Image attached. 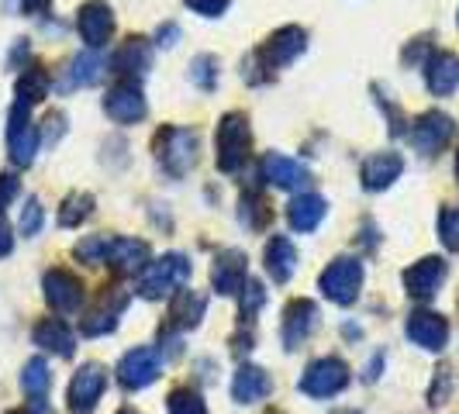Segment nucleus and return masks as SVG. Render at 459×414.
<instances>
[{
  "instance_id": "f257e3e1",
  "label": "nucleus",
  "mask_w": 459,
  "mask_h": 414,
  "mask_svg": "<svg viewBox=\"0 0 459 414\" xmlns=\"http://www.w3.org/2000/svg\"><path fill=\"white\" fill-rule=\"evenodd\" d=\"M253 149V132H249V117L242 111H229L218 121L214 132V162L221 173H238Z\"/></svg>"
},
{
  "instance_id": "f03ea898",
  "label": "nucleus",
  "mask_w": 459,
  "mask_h": 414,
  "mask_svg": "<svg viewBox=\"0 0 459 414\" xmlns=\"http://www.w3.org/2000/svg\"><path fill=\"white\" fill-rule=\"evenodd\" d=\"M186 280H190V263L186 255L169 253L162 259H152L142 273H138V298L145 300H162L177 290H184Z\"/></svg>"
},
{
  "instance_id": "7ed1b4c3",
  "label": "nucleus",
  "mask_w": 459,
  "mask_h": 414,
  "mask_svg": "<svg viewBox=\"0 0 459 414\" xmlns=\"http://www.w3.org/2000/svg\"><path fill=\"white\" fill-rule=\"evenodd\" d=\"M152 149H156V160H160L162 169L169 177H177V180L197 166V132H190V128L166 125V128L156 132Z\"/></svg>"
},
{
  "instance_id": "20e7f679",
  "label": "nucleus",
  "mask_w": 459,
  "mask_h": 414,
  "mask_svg": "<svg viewBox=\"0 0 459 414\" xmlns=\"http://www.w3.org/2000/svg\"><path fill=\"white\" fill-rule=\"evenodd\" d=\"M304 48H307V31L298 28V24H287V28L273 31L263 46L255 48L253 69H266V76H273V69L290 66Z\"/></svg>"
},
{
  "instance_id": "39448f33",
  "label": "nucleus",
  "mask_w": 459,
  "mask_h": 414,
  "mask_svg": "<svg viewBox=\"0 0 459 414\" xmlns=\"http://www.w3.org/2000/svg\"><path fill=\"white\" fill-rule=\"evenodd\" d=\"M318 287H322V294L332 300V304L349 307L352 300L359 298V287H363V263L352 259V255L332 259L322 270V276H318Z\"/></svg>"
},
{
  "instance_id": "423d86ee",
  "label": "nucleus",
  "mask_w": 459,
  "mask_h": 414,
  "mask_svg": "<svg viewBox=\"0 0 459 414\" xmlns=\"http://www.w3.org/2000/svg\"><path fill=\"white\" fill-rule=\"evenodd\" d=\"M408 138H411V145L421 156H436L456 138V121L449 115H442V111H425V115H418L411 121Z\"/></svg>"
},
{
  "instance_id": "0eeeda50",
  "label": "nucleus",
  "mask_w": 459,
  "mask_h": 414,
  "mask_svg": "<svg viewBox=\"0 0 459 414\" xmlns=\"http://www.w3.org/2000/svg\"><path fill=\"white\" fill-rule=\"evenodd\" d=\"M300 393L307 397H335L349 387V367L335 356H325V359H315L311 367L304 369L300 376Z\"/></svg>"
},
{
  "instance_id": "6e6552de",
  "label": "nucleus",
  "mask_w": 459,
  "mask_h": 414,
  "mask_svg": "<svg viewBox=\"0 0 459 414\" xmlns=\"http://www.w3.org/2000/svg\"><path fill=\"white\" fill-rule=\"evenodd\" d=\"M7 152H11L14 166H31L35 152H39V128L31 125L28 104L22 100L11 108V117H7Z\"/></svg>"
},
{
  "instance_id": "1a4fd4ad",
  "label": "nucleus",
  "mask_w": 459,
  "mask_h": 414,
  "mask_svg": "<svg viewBox=\"0 0 459 414\" xmlns=\"http://www.w3.org/2000/svg\"><path fill=\"white\" fill-rule=\"evenodd\" d=\"M160 373H162L160 352L142 345V349H132V352L121 356V363H117V384L125 391H145Z\"/></svg>"
},
{
  "instance_id": "9d476101",
  "label": "nucleus",
  "mask_w": 459,
  "mask_h": 414,
  "mask_svg": "<svg viewBox=\"0 0 459 414\" xmlns=\"http://www.w3.org/2000/svg\"><path fill=\"white\" fill-rule=\"evenodd\" d=\"M76 31H80V39L87 42L91 52L104 48L111 42V35H115V11L104 0H87L76 11Z\"/></svg>"
},
{
  "instance_id": "9b49d317",
  "label": "nucleus",
  "mask_w": 459,
  "mask_h": 414,
  "mask_svg": "<svg viewBox=\"0 0 459 414\" xmlns=\"http://www.w3.org/2000/svg\"><path fill=\"white\" fill-rule=\"evenodd\" d=\"M108 391V369L100 363H87L76 369L73 384H69V411L73 414H91L97 401Z\"/></svg>"
},
{
  "instance_id": "f8f14e48",
  "label": "nucleus",
  "mask_w": 459,
  "mask_h": 414,
  "mask_svg": "<svg viewBox=\"0 0 459 414\" xmlns=\"http://www.w3.org/2000/svg\"><path fill=\"white\" fill-rule=\"evenodd\" d=\"M446 276H449V263L442 255H425L404 270V290L414 300H432L438 294V287L446 283Z\"/></svg>"
},
{
  "instance_id": "ddd939ff",
  "label": "nucleus",
  "mask_w": 459,
  "mask_h": 414,
  "mask_svg": "<svg viewBox=\"0 0 459 414\" xmlns=\"http://www.w3.org/2000/svg\"><path fill=\"white\" fill-rule=\"evenodd\" d=\"M104 115L117 121V125H135L142 117L149 115V104H145V97H142V87H138L135 80H121L115 83L108 97H104Z\"/></svg>"
},
{
  "instance_id": "4468645a",
  "label": "nucleus",
  "mask_w": 459,
  "mask_h": 414,
  "mask_svg": "<svg viewBox=\"0 0 459 414\" xmlns=\"http://www.w3.org/2000/svg\"><path fill=\"white\" fill-rule=\"evenodd\" d=\"M42 287H46V300L52 311H59V315H76L80 311V304H83L80 276H73L69 270H48Z\"/></svg>"
},
{
  "instance_id": "2eb2a0df",
  "label": "nucleus",
  "mask_w": 459,
  "mask_h": 414,
  "mask_svg": "<svg viewBox=\"0 0 459 414\" xmlns=\"http://www.w3.org/2000/svg\"><path fill=\"white\" fill-rule=\"evenodd\" d=\"M246 280H249V259H246V253H238V249L218 253L214 266H211V287H214L221 298L238 294V290L246 287Z\"/></svg>"
},
{
  "instance_id": "dca6fc26",
  "label": "nucleus",
  "mask_w": 459,
  "mask_h": 414,
  "mask_svg": "<svg viewBox=\"0 0 459 414\" xmlns=\"http://www.w3.org/2000/svg\"><path fill=\"white\" fill-rule=\"evenodd\" d=\"M404 332L425 352H442L446 342H449V322L442 315H436V311H414L408 324H404Z\"/></svg>"
},
{
  "instance_id": "f3484780",
  "label": "nucleus",
  "mask_w": 459,
  "mask_h": 414,
  "mask_svg": "<svg viewBox=\"0 0 459 414\" xmlns=\"http://www.w3.org/2000/svg\"><path fill=\"white\" fill-rule=\"evenodd\" d=\"M125 304H128V294L125 290H117V287H111V290H104L100 294V304L93 307L91 315L80 322V332L87 335V339H97V335H108V332H115L117 328V315L125 311Z\"/></svg>"
},
{
  "instance_id": "a211bd4d",
  "label": "nucleus",
  "mask_w": 459,
  "mask_h": 414,
  "mask_svg": "<svg viewBox=\"0 0 459 414\" xmlns=\"http://www.w3.org/2000/svg\"><path fill=\"white\" fill-rule=\"evenodd\" d=\"M318 324V304L315 300H290L283 311V345L287 349H300V342H307V335Z\"/></svg>"
},
{
  "instance_id": "6ab92c4d",
  "label": "nucleus",
  "mask_w": 459,
  "mask_h": 414,
  "mask_svg": "<svg viewBox=\"0 0 459 414\" xmlns=\"http://www.w3.org/2000/svg\"><path fill=\"white\" fill-rule=\"evenodd\" d=\"M263 180L280 186V190H298L311 180V173H307V166H300L298 160H290L283 152H266L263 156Z\"/></svg>"
},
{
  "instance_id": "aec40b11",
  "label": "nucleus",
  "mask_w": 459,
  "mask_h": 414,
  "mask_svg": "<svg viewBox=\"0 0 459 414\" xmlns=\"http://www.w3.org/2000/svg\"><path fill=\"white\" fill-rule=\"evenodd\" d=\"M425 83L436 97H449L459 87V56L432 52L429 63H425Z\"/></svg>"
},
{
  "instance_id": "412c9836",
  "label": "nucleus",
  "mask_w": 459,
  "mask_h": 414,
  "mask_svg": "<svg viewBox=\"0 0 459 414\" xmlns=\"http://www.w3.org/2000/svg\"><path fill=\"white\" fill-rule=\"evenodd\" d=\"M401 173H404L401 152H373V156L363 162V169H359L367 190H387Z\"/></svg>"
},
{
  "instance_id": "4be33fe9",
  "label": "nucleus",
  "mask_w": 459,
  "mask_h": 414,
  "mask_svg": "<svg viewBox=\"0 0 459 414\" xmlns=\"http://www.w3.org/2000/svg\"><path fill=\"white\" fill-rule=\"evenodd\" d=\"M108 266L121 276L142 273L149 266V246L142 238H115L108 253Z\"/></svg>"
},
{
  "instance_id": "5701e85b",
  "label": "nucleus",
  "mask_w": 459,
  "mask_h": 414,
  "mask_svg": "<svg viewBox=\"0 0 459 414\" xmlns=\"http://www.w3.org/2000/svg\"><path fill=\"white\" fill-rule=\"evenodd\" d=\"M273 391V380H270V373L259 367H238L235 373V380H231V397L238 401V404H259L263 397H270Z\"/></svg>"
},
{
  "instance_id": "b1692460",
  "label": "nucleus",
  "mask_w": 459,
  "mask_h": 414,
  "mask_svg": "<svg viewBox=\"0 0 459 414\" xmlns=\"http://www.w3.org/2000/svg\"><path fill=\"white\" fill-rule=\"evenodd\" d=\"M263 263H266V273L273 276V283H287L294 270H298V249L287 235H273L266 242V253H263Z\"/></svg>"
},
{
  "instance_id": "393cba45",
  "label": "nucleus",
  "mask_w": 459,
  "mask_h": 414,
  "mask_svg": "<svg viewBox=\"0 0 459 414\" xmlns=\"http://www.w3.org/2000/svg\"><path fill=\"white\" fill-rule=\"evenodd\" d=\"M115 73H121L125 80H132V76H145L149 66H152V48H149V39H142V35H132L125 46L115 52Z\"/></svg>"
},
{
  "instance_id": "a878e982",
  "label": "nucleus",
  "mask_w": 459,
  "mask_h": 414,
  "mask_svg": "<svg viewBox=\"0 0 459 414\" xmlns=\"http://www.w3.org/2000/svg\"><path fill=\"white\" fill-rule=\"evenodd\" d=\"M207 311V298L204 294H197V290H177V298L169 304V328H177V332H186V328H197L201 318H204Z\"/></svg>"
},
{
  "instance_id": "bb28decb",
  "label": "nucleus",
  "mask_w": 459,
  "mask_h": 414,
  "mask_svg": "<svg viewBox=\"0 0 459 414\" xmlns=\"http://www.w3.org/2000/svg\"><path fill=\"white\" fill-rule=\"evenodd\" d=\"M31 339H35V345H42L46 352H56V356H63V359H69L73 349H76L73 328H69L66 322H59V318H42V322L35 324Z\"/></svg>"
},
{
  "instance_id": "cd10ccee",
  "label": "nucleus",
  "mask_w": 459,
  "mask_h": 414,
  "mask_svg": "<svg viewBox=\"0 0 459 414\" xmlns=\"http://www.w3.org/2000/svg\"><path fill=\"white\" fill-rule=\"evenodd\" d=\"M325 214H328V204L318 194H298L287 207V218H290L294 231H315L325 221Z\"/></svg>"
},
{
  "instance_id": "c85d7f7f",
  "label": "nucleus",
  "mask_w": 459,
  "mask_h": 414,
  "mask_svg": "<svg viewBox=\"0 0 459 414\" xmlns=\"http://www.w3.org/2000/svg\"><path fill=\"white\" fill-rule=\"evenodd\" d=\"M104 76V59L97 56V52H80L76 59H73V69H69V83L66 87H91Z\"/></svg>"
},
{
  "instance_id": "c756f323",
  "label": "nucleus",
  "mask_w": 459,
  "mask_h": 414,
  "mask_svg": "<svg viewBox=\"0 0 459 414\" xmlns=\"http://www.w3.org/2000/svg\"><path fill=\"white\" fill-rule=\"evenodd\" d=\"M46 97H48V73L42 66H28L18 76V100L31 108V104H39Z\"/></svg>"
},
{
  "instance_id": "7c9ffc66",
  "label": "nucleus",
  "mask_w": 459,
  "mask_h": 414,
  "mask_svg": "<svg viewBox=\"0 0 459 414\" xmlns=\"http://www.w3.org/2000/svg\"><path fill=\"white\" fill-rule=\"evenodd\" d=\"M91 214H93V197L76 190V194H69L66 201H63V207H59V225H63V229H76V225H83Z\"/></svg>"
},
{
  "instance_id": "2f4dec72",
  "label": "nucleus",
  "mask_w": 459,
  "mask_h": 414,
  "mask_svg": "<svg viewBox=\"0 0 459 414\" xmlns=\"http://www.w3.org/2000/svg\"><path fill=\"white\" fill-rule=\"evenodd\" d=\"M242 225L249 231H263L270 225V218H273V207L266 204V197L263 194H246L242 197Z\"/></svg>"
},
{
  "instance_id": "473e14b6",
  "label": "nucleus",
  "mask_w": 459,
  "mask_h": 414,
  "mask_svg": "<svg viewBox=\"0 0 459 414\" xmlns=\"http://www.w3.org/2000/svg\"><path fill=\"white\" fill-rule=\"evenodd\" d=\"M48 384H52V373H48V363L46 359H28L22 369V387L24 393H31V397H46L48 393Z\"/></svg>"
},
{
  "instance_id": "72a5a7b5",
  "label": "nucleus",
  "mask_w": 459,
  "mask_h": 414,
  "mask_svg": "<svg viewBox=\"0 0 459 414\" xmlns=\"http://www.w3.org/2000/svg\"><path fill=\"white\" fill-rule=\"evenodd\" d=\"M190 83L201 87L204 93H211L218 87V59L214 56H197L190 63Z\"/></svg>"
},
{
  "instance_id": "f704fd0d",
  "label": "nucleus",
  "mask_w": 459,
  "mask_h": 414,
  "mask_svg": "<svg viewBox=\"0 0 459 414\" xmlns=\"http://www.w3.org/2000/svg\"><path fill=\"white\" fill-rule=\"evenodd\" d=\"M111 235H87V238H80L76 242V255L83 259V263H108V253H111Z\"/></svg>"
},
{
  "instance_id": "c9c22d12",
  "label": "nucleus",
  "mask_w": 459,
  "mask_h": 414,
  "mask_svg": "<svg viewBox=\"0 0 459 414\" xmlns=\"http://www.w3.org/2000/svg\"><path fill=\"white\" fill-rule=\"evenodd\" d=\"M438 238L449 253H459V207H442L438 211Z\"/></svg>"
},
{
  "instance_id": "e433bc0d",
  "label": "nucleus",
  "mask_w": 459,
  "mask_h": 414,
  "mask_svg": "<svg viewBox=\"0 0 459 414\" xmlns=\"http://www.w3.org/2000/svg\"><path fill=\"white\" fill-rule=\"evenodd\" d=\"M169 414H207V404L204 397L197 391H190V387H180V391L169 393Z\"/></svg>"
},
{
  "instance_id": "4c0bfd02",
  "label": "nucleus",
  "mask_w": 459,
  "mask_h": 414,
  "mask_svg": "<svg viewBox=\"0 0 459 414\" xmlns=\"http://www.w3.org/2000/svg\"><path fill=\"white\" fill-rule=\"evenodd\" d=\"M42 221H46L42 201H39V197H28L22 207V218H18V229H22L24 238H35V235L42 231Z\"/></svg>"
},
{
  "instance_id": "58836bf2",
  "label": "nucleus",
  "mask_w": 459,
  "mask_h": 414,
  "mask_svg": "<svg viewBox=\"0 0 459 414\" xmlns=\"http://www.w3.org/2000/svg\"><path fill=\"white\" fill-rule=\"evenodd\" d=\"M263 300H266V290H263V283H255V280H246V287H242V322H253L255 311L263 307Z\"/></svg>"
},
{
  "instance_id": "ea45409f",
  "label": "nucleus",
  "mask_w": 459,
  "mask_h": 414,
  "mask_svg": "<svg viewBox=\"0 0 459 414\" xmlns=\"http://www.w3.org/2000/svg\"><path fill=\"white\" fill-rule=\"evenodd\" d=\"M438 376H436V384H432V391H429V404L432 408H442L446 404V397H449V391H453V376H449V369L442 367L436 369Z\"/></svg>"
},
{
  "instance_id": "a19ab883",
  "label": "nucleus",
  "mask_w": 459,
  "mask_h": 414,
  "mask_svg": "<svg viewBox=\"0 0 459 414\" xmlns=\"http://www.w3.org/2000/svg\"><path fill=\"white\" fill-rule=\"evenodd\" d=\"M184 4L201 18H221L229 11V0H184Z\"/></svg>"
},
{
  "instance_id": "79ce46f5",
  "label": "nucleus",
  "mask_w": 459,
  "mask_h": 414,
  "mask_svg": "<svg viewBox=\"0 0 459 414\" xmlns=\"http://www.w3.org/2000/svg\"><path fill=\"white\" fill-rule=\"evenodd\" d=\"M18 194H22V180H18L14 173H0V214L7 211V204H11Z\"/></svg>"
},
{
  "instance_id": "37998d69",
  "label": "nucleus",
  "mask_w": 459,
  "mask_h": 414,
  "mask_svg": "<svg viewBox=\"0 0 459 414\" xmlns=\"http://www.w3.org/2000/svg\"><path fill=\"white\" fill-rule=\"evenodd\" d=\"M46 142H56V138L63 135V132H66V115H59V111H56V115H48L46 117Z\"/></svg>"
},
{
  "instance_id": "c03bdc74",
  "label": "nucleus",
  "mask_w": 459,
  "mask_h": 414,
  "mask_svg": "<svg viewBox=\"0 0 459 414\" xmlns=\"http://www.w3.org/2000/svg\"><path fill=\"white\" fill-rule=\"evenodd\" d=\"M11 249H14V235H11L7 218L0 214V259H4V255H11Z\"/></svg>"
},
{
  "instance_id": "a18cd8bd",
  "label": "nucleus",
  "mask_w": 459,
  "mask_h": 414,
  "mask_svg": "<svg viewBox=\"0 0 459 414\" xmlns=\"http://www.w3.org/2000/svg\"><path fill=\"white\" fill-rule=\"evenodd\" d=\"M177 39H180V28L177 24H166V28H160V46H177Z\"/></svg>"
},
{
  "instance_id": "49530a36",
  "label": "nucleus",
  "mask_w": 459,
  "mask_h": 414,
  "mask_svg": "<svg viewBox=\"0 0 459 414\" xmlns=\"http://www.w3.org/2000/svg\"><path fill=\"white\" fill-rule=\"evenodd\" d=\"M48 4H52V0H22V11L24 14H46Z\"/></svg>"
},
{
  "instance_id": "de8ad7c7",
  "label": "nucleus",
  "mask_w": 459,
  "mask_h": 414,
  "mask_svg": "<svg viewBox=\"0 0 459 414\" xmlns=\"http://www.w3.org/2000/svg\"><path fill=\"white\" fill-rule=\"evenodd\" d=\"M380 367H384V356H373V363H369V369L363 373V380H369V384H373V380L380 376Z\"/></svg>"
},
{
  "instance_id": "09e8293b",
  "label": "nucleus",
  "mask_w": 459,
  "mask_h": 414,
  "mask_svg": "<svg viewBox=\"0 0 459 414\" xmlns=\"http://www.w3.org/2000/svg\"><path fill=\"white\" fill-rule=\"evenodd\" d=\"M28 414H52V411H48L46 397H31V404H28Z\"/></svg>"
},
{
  "instance_id": "8fccbe9b",
  "label": "nucleus",
  "mask_w": 459,
  "mask_h": 414,
  "mask_svg": "<svg viewBox=\"0 0 459 414\" xmlns=\"http://www.w3.org/2000/svg\"><path fill=\"white\" fill-rule=\"evenodd\" d=\"M117 414H138V411H135V408H121Z\"/></svg>"
},
{
  "instance_id": "3c124183",
  "label": "nucleus",
  "mask_w": 459,
  "mask_h": 414,
  "mask_svg": "<svg viewBox=\"0 0 459 414\" xmlns=\"http://www.w3.org/2000/svg\"><path fill=\"white\" fill-rule=\"evenodd\" d=\"M456 180H459V152H456Z\"/></svg>"
},
{
  "instance_id": "603ef678",
  "label": "nucleus",
  "mask_w": 459,
  "mask_h": 414,
  "mask_svg": "<svg viewBox=\"0 0 459 414\" xmlns=\"http://www.w3.org/2000/svg\"><path fill=\"white\" fill-rule=\"evenodd\" d=\"M335 414H359V411H335Z\"/></svg>"
},
{
  "instance_id": "864d4df0",
  "label": "nucleus",
  "mask_w": 459,
  "mask_h": 414,
  "mask_svg": "<svg viewBox=\"0 0 459 414\" xmlns=\"http://www.w3.org/2000/svg\"><path fill=\"white\" fill-rule=\"evenodd\" d=\"M7 414H24V411H7Z\"/></svg>"
}]
</instances>
